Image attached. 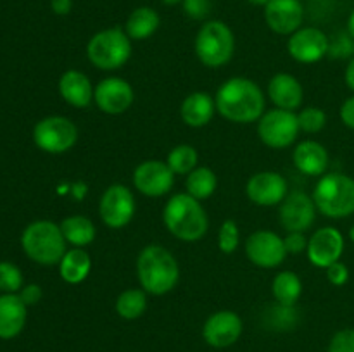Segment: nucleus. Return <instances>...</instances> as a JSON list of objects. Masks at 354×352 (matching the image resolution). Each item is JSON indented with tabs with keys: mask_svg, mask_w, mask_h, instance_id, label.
Masks as SVG:
<instances>
[{
	"mask_svg": "<svg viewBox=\"0 0 354 352\" xmlns=\"http://www.w3.org/2000/svg\"><path fill=\"white\" fill-rule=\"evenodd\" d=\"M268 95L279 109L294 113L303 106L304 90L296 76L289 75V72H279L270 79Z\"/></svg>",
	"mask_w": 354,
	"mask_h": 352,
	"instance_id": "obj_20",
	"label": "nucleus"
},
{
	"mask_svg": "<svg viewBox=\"0 0 354 352\" xmlns=\"http://www.w3.org/2000/svg\"><path fill=\"white\" fill-rule=\"evenodd\" d=\"M131 55V38L123 28H107L93 35L86 43V57L102 71H114L128 62Z\"/></svg>",
	"mask_w": 354,
	"mask_h": 352,
	"instance_id": "obj_7",
	"label": "nucleus"
},
{
	"mask_svg": "<svg viewBox=\"0 0 354 352\" xmlns=\"http://www.w3.org/2000/svg\"><path fill=\"white\" fill-rule=\"evenodd\" d=\"M245 254L252 264L272 269L282 264L289 252L283 244V238L279 237L275 231L258 230L249 235L245 240Z\"/></svg>",
	"mask_w": 354,
	"mask_h": 352,
	"instance_id": "obj_11",
	"label": "nucleus"
},
{
	"mask_svg": "<svg viewBox=\"0 0 354 352\" xmlns=\"http://www.w3.org/2000/svg\"><path fill=\"white\" fill-rule=\"evenodd\" d=\"M50 9L57 16H68L73 9V0H50Z\"/></svg>",
	"mask_w": 354,
	"mask_h": 352,
	"instance_id": "obj_42",
	"label": "nucleus"
},
{
	"mask_svg": "<svg viewBox=\"0 0 354 352\" xmlns=\"http://www.w3.org/2000/svg\"><path fill=\"white\" fill-rule=\"evenodd\" d=\"M344 78H346V85H348L349 88H351L354 92V57L351 59V62L348 64V68H346Z\"/></svg>",
	"mask_w": 354,
	"mask_h": 352,
	"instance_id": "obj_43",
	"label": "nucleus"
},
{
	"mask_svg": "<svg viewBox=\"0 0 354 352\" xmlns=\"http://www.w3.org/2000/svg\"><path fill=\"white\" fill-rule=\"evenodd\" d=\"M183 12L194 21L206 19L211 14V0H183Z\"/></svg>",
	"mask_w": 354,
	"mask_h": 352,
	"instance_id": "obj_35",
	"label": "nucleus"
},
{
	"mask_svg": "<svg viewBox=\"0 0 354 352\" xmlns=\"http://www.w3.org/2000/svg\"><path fill=\"white\" fill-rule=\"evenodd\" d=\"M133 185L142 195L162 197L175 185V173L165 161L151 159V161L140 162L135 168Z\"/></svg>",
	"mask_w": 354,
	"mask_h": 352,
	"instance_id": "obj_12",
	"label": "nucleus"
},
{
	"mask_svg": "<svg viewBox=\"0 0 354 352\" xmlns=\"http://www.w3.org/2000/svg\"><path fill=\"white\" fill-rule=\"evenodd\" d=\"M137 278L147 293L165 295L178 285L180 266L168 248L158 244L147 245L138 254Z\"/></svg>",
	"mask_w": 354,
	"mask_h": 352,
	"instance_id": "obj_2",
	"label": "nucleus"
},
{
	"mask_svg": "<svg viewBox=\"0 0 354 352\" xmlns=\"http://www.w3.org/2000/svg\"><path fill=\"white\" fill-rule=\"evenodd\" d=\"M308 259L317 268H325L341 261L344 252V237L334 226L320 228L308 240Z\"/></svg>",
	"mask_w": 354,
	"mask_h": 352,
	"instance_id": "obj_15",
	"label": "nucleus"
},
{
	"mask_svg": "<svg viewBox=\"0 0 354 352\" xmlns=\"http://www.w3.org/2000/svg\"><path fill=\"white\" fill-rule=\"evenodd\" d=\"M162 3H165V6H169V7H173V6H178V3H182L183 0H161Z\"/></svg>",
	"mask_w": 354,
	"mask_h": 352,
	"instance_id": "obj_46",
	"label": "nucleus"
},
{
	"mask_svg": "<svg viewBox=\"0 0 354 352\" xmlns=\"http://www.w3.org/2000/svg\"><path fill=\"white\" fill-rule=\"evenodd\" d=\"M272 292L280 306L294 307L303 293V282L292 271H282L273 278Z\"/></svg>",
	"mask_w": 354,
	"mask_h": 352,
	"instance_id": "obj_28",
	"label": "nucleus"
},
{
	"mask_svg": "<svg viewBox=\"0 0 354 352\" xmlns=\"http://www.w3.org/2000/svg\"><path fill=\"white\" fill-rule=\"evenodd\" d=\"M17 295L21 297V300H23L26 306H35L37 302H40L41 289L37 285V283H30V285L23 286V289L19 290V293H17Z\"/></svg>",
	"mask_w": 354,
	"mask_h": 352,
	"instance_id": "obj_40",
	"label": "nucleus"
},
{
	"mask_svg": "<svg viewBox=\"0 0 354 352\" xmlns=\"http://www.w3.org/2000/svg\"><path fill=\"white\" fill-rule=\"evenodd\" d=\"M297 114L286 109H272L258 121V135L266 147L287 148L299 137Z\"/></svg>",
	"mask_w": 354,
	"mask_h": 352,
	"instance_id": "obj_9",
	"label": "nucleus"
},
{
	"mask_svg": "<svg viewBox=\"0 0 354 352\" xmlns=\"http://www.w3.org/2000/svg\"><path fill=\"white\" fill-rule=\"evenodd\" d=\"M245 193L256 206L272 207L283 202V199L289 195V186L280 173L261 171L249 178Z\"/></svg>",
	"mask_w": 354,
	"mask_h": 352,
	"instance_id": "obj_16",
	"label": "nucleus"
},
{
	"mask_svg": "<svg viewBox=\"0 0 354 352\" xmlns=\"http://www.w3.org/2000/svg\"><path fill=\"white\" fill-rule=\"evenodd\" d=\"M327 280L335 286H342L349 280V269L344 262L337 261L327 268Z\"/></svg>",
	"mask_w": 354,
	"mask_h": 352,
	"instance_id": "obj_38",
	"label": "nucleus"
},
{
	"mask_svg": "<svg viewBox=\"0 0 354 352\" xmlns=\"http://www.w3.org/2000/svg\"><path fill=\"white\" fill-rule=\"evenodd\" d=\"M33 140L40 150L48 154H64L78 141V128L64 116H48L37 123Z\"/></svg>",
	"mask_w": 354,
	"mask_h": 352,
	"instance_id": "obj_8",
	"label": "nucleus"
},
{
	"mask_svg": "<svg viewBox=\"0 0 354 352\" xmlns=\"http://www.w3.org/2000/svg\"><path fill=\"white\" fill-rule=\"evenodd\" d=\"M317 217V206L308 193L290 192L280 204V224L287 231H306L313 226Z\"/></svg>",
	"mask_w": 354,
	"mask_h": 352,
	"instance_id": "obj_14",
	"label": "nucleus"
},
{
	"mask_svg": "<svg viewBox=\"0 0 354 352\" xmlns=\"http://www.w3.org/2000/svg\"><path fill=\"white\" fill-rule=\"evenodd\" d=\"M97 107L106 114H123L131 107L135 100V92L128 81L118 76L104 78L99 85L95 86L93 93Z\"/></svg>",
	"mask_w": 354,
	"mask_h": 352,
	"instance_id": "obj_17",
	"label": "nucleus"
},
{
	"mask_svg": "<svg viewBox=\"0 0 354 352\" xmlns=\"http://www.w3.org/2000/svg\"><path fill=\"white\" fill-rule=\"evenodd\" d=\"M185 188L189 195L194 199L204 200L209 199L218 188V176L209 168H196L192 173L187 175Z\"/></svg>",
	"mask_w": 354,
	"mask_h": 352,
	"instance_id": "obj_29",
	"label": "nucleus"
},
{
	"mask_svg": "<svg viewBox=\"0 0 354 352\" xmlns=\"http://www.w3.org/2000/svg\"><path fill=\"white\" fill-rule=\"evenodd\" d=\"M242 335V320L234 311H216L206 320L203 337L214 349H227L234 345Z\"/></svg>",
	"mask_w": 354,
	"mask_h": 352,
	"instance_id": "obj_18",
	"label": "nucleus"
},
{
	"mask_svg": "<svg viewBox=\"0 0 354 352\" xmlns=\"http://www.w3.org/2000/svg\"><path fill=\"white\" fill-rule=\"evenodd\" d=\"M194 48L206 68L216 69L223 68L232 61L235 52V37L234 31L223 21L211 19L201 26L197 31Z\"/></svg>",
	"mask_w": 354,
	"mask_h": 352,
	"instance_id": "obj_6",
	"label": "nucleus"
},
{
	"mask_svg": "<svg viewBox=\"0 0 354 352\" xmlns=\"http://www.w3.org/2000/svg\"><path fill=\"white\" fill-rule=\"evenodd\" d=\"M351 35H339L334 41H330V48H328V54L334 55V57H348L353 54L354 43H353Z\"/></svg>",
	"mask_w": 354,
	"mask_h": 352,
	"instance_id": "obj_37",
	"label": "nucleus"
},
{
	"mask_svg": "<svg viewBox=\"0 0 354 352\" xmlns=\"http://www.w3.org/2000/svg\"><path fill=\"white\" fill-rule=\"evenodd\" d=\"M197 161H199V155H197L196 148L189 144H182L176 145L169 152L166 164L169 166V169L175 175H189V173H192L197 168Z\"/></svg>",
	"mask_w": 354,
	"mask_h": 352,
	"instance_id": "obj_31",
	"label": "nucleus"
},
{
	"mask_svg": "<svg viewBox=\"0 0 354 352\" xmlns=\"http://www.w3.org/2000/svg\"><path fill=\"white\" fill-rule=\"evenodd\" d=\"M216 104L206 92H194L185 97L180 107V116L187 126L203 128L213 119Z\"/></svg>",
	"mask_w": 354,
	"mask_h": 352,
	"instance_id": "obj_24",
	"label": "nucleus"
},
{
	"mask_svg": "<svg viewBox=\"0 0 354 352\" xmlns=\"http://www.w3.org/2000/svg\"><path fill=\"white\" fill-rule=\"evenodd\" d=\"M317 209L324 216L341 219L354 214V178L344 173H328L318 179L313 190Z\"/></svg>",
	"mask_w": 354,
	"mask_h": 352,
	"instance_id": "obj_5",
	"label": "nucleus"
},
{
	"mask_svg": "<svg viewBox=\"0 0 354 352\" xmlns=\"http://www.w3.org/2000/svg\"><path fill=\"white\" fill-rule=\"evenodd\" d=\"M159 24H161V17H159L158 10H154L152 7L142 6L131 10L127 24H124V31H127L131 40L142 41L151 38L158 31Z\"/></svg>",
	"mask_w": 354,
	"mask_h": 352,
	"instance_id": "obj_26",
	"label": "nucleus"
},
{
	"mask_svg": "<svg viewBox=\"0 0 354 352\" xmlns=\"http://www.w3.org/2000/svg\"><path fill=\"white\" fill-rule=\"evenodd\" d=\"M26 304L17 293L0 295V338L17 337L26 324Z\"/></svg>",
	"mask_w": 354,
	"mask_h": 352,
	"instance_id": "obj_22",
	"label": "nucleus"
},
{
	"mask_svg": "<svg viewBox=\"0 0 354 352\" xmlns=\"http://www.w3.org/2000/svg\"><path fill=\"white\" fill-rule=\"evenodd\" d=\"M294 164L306 176H324L328 168V152L315 140H304L294 148Z\"/></svg>",
	"mask_w": 354,
	"mask_h": 352,
	"instance_id": "obj_23",
	"label": "nucleus"
},
{
	"mask_svg": "<svg viewBox=\"0 0 354 352\" xmlns=\"http://www.w3.org/2000/svg\"><path fill=\"white\" fill-rule=\"evenodd\" d=\"M135 211H137V202H135L133 192L120 183L111 185L100 197V217L106 226L114 228V230L127 226L133 219Z\"/></svg>",
	"mask_w": 354,
	"mask_h": 352,
	"instance_id": "obj_10",
	"label": "nucleus"
},
{
	"mask_svg": "<svg viewBox=\"0 0 354 352\" xmlns=\"http://www.w3.org/2000/svg\"><path fill=\"white\" fill-rule=\"evenodd\" d=\"M66 244L68 242L62 235L61 226L47 219L28 224L21 237V245L28 257L44 266L59 264L68 252Z\"/></svg>",
	"mask_w": 354,
	"mask_h": 352,
	"instance_id": "obj_4",
	"label": "nucleus"
},
{
	"mask_svg": "<svg viewBox=\"0 0 354 352\" xmlns=\"http://www.w3.org/2000/svg\"><path fill=\"white\" fill-rule=\"evenodd\" d=\"M248 2L251 3V6H256V7H265L270 0H248Z\"/></svg>",
	"mask_w": 354,
	"mask_h": 352,
	"instance_id": "obj_45",
	"label": "nucleus"
},
{
	"mask_svg": "<svg viewBox=\"0 0 354 352\" xmlns=\"http://www.w3.org/2000/svg\"><path fill=\"white\" fill-rule=\"evenodd\" d=\"M59 226H61L66 242L69 245H73V247L83 248L95 240V224L92 223L90 217L82 216V214L66 217V219H62V223Z\"/></svg>",
	"mask_w": 354,
	"mask_h": 352,
	"instance_id": "obj_27",
	"label": "nucleus"
},
{
	"mask_svg": "<svg viewBox=\"0 0 354 352\" xmlns=\"http://www.w3.org/2000/svg\"><path fill=\"white\" fill-rule=\"evenodd\" d=\"M90 271H92V259H90L88 252L80 247L69 248L59 262L61 278L69 285H78V283L85 282Z\"/></svg>",
	"mask_w": 354,
	"mask_h": 352,
	"instance_id": "obj_25",
	"label": "nucleus"
},
{
	"mask_svg": "<svg viewBox=\"0 0 354 352\" xmlns=\"http://www.w3.org/2000/svg\"><path fill=\"white\" fill-rule=\"evenodd\" d=\"M328 352H354V328L337 331L332 337Z\"/></svg>",
	"mask_w": 354,
	"mask_h": 352,
	"instance_id": "obj_36",
	"label": "nucleus"
},
{
	"mask_svg": "<svg viewBox=\"0 0 354 352\" xmlns=\"http://www.w3.org/2000/svg\"><path fill=\"white\" fill-rule=\"evenodd\" d=\"M265 19L277 35H292L303 28L304 7L301 0H270L265 6Z\"/></svg>",
	"mask_w": 354,
	"mask_h": 352,
	"instance_id": "obj_19",
	"label": "nucleus"
},
{
	"mask_svg": "<svg viewBox=\"0 0 354 352\" xmlns=\"http://www.w3.org/2000/svg\"><path fill=\"white\" fill-rule=\"evenodd\" d=\"M348 33L351 35V38L354 40V10H353L351 16H349V19H348Z\"/></svg>",
	"mask_w": 354,
	"mask_h": 352,
	"instance_id": "obj_44",
	"label": "nucleus"
},
{
	"mask_svg": "<svg viewBox=\"0 0 354 352\" xmlns=\"http://www.w3.org/2000/svg\"><path fill=\"white\" fill-rule=\"evenodd\" d=\"M59 93L69 106L85 109L92 104L95 88L85 72L69 69L59 79Z\"/></svg>",
	"mask_w": 354,
	"mask_h": 352,
	"instance_id": "obj_21",
	"label": "nucleus"
},
{
	"mask_svg": "<svg viewBox=\"0 0 354 352\" xmlns=\"http://www.w3.org/2000/svg\"><path fill=\"white\" fill-rule=\"evenodd\" d=\"M349 238H351L353 244H354V224L351 226V230H349Z\"/></svg>",
	"mask_w": 354,
	"mask_h": 352,
	"instance_id": "obj_47",
	"label": "nucleus"
},
{
	"mask_svg": "<svg viewBox=\"0 0 354 352\" xmlns=\"http://www.w3.org/2000/svg\"><path fill=\"white\" fill-rule=\"evenodd\" d=\"M341 121L346 126L354 130V95L344 100V104L341 106Z\"/></svg>",
	"mask_w": 354,
	"mask_h": 352,
	"instance_id": "obj_41",
	"label": "nucleus"
},
{
	"mask_svg": "<svg viewBox=\"0 0 354 352\" xmlns=\"http://www.w3.org/2000/svg\"><path fill=\"white\" fill-rule=\"evenodd\" d=\"M297 121L304 133H318L327 124V114L318 107H306L297 114Z\"/></svg>",
	"mask_w": 354,
	"mask_h": 352,
	"instance_id": "obj_34",
	"label": "nucleus"
},
{
	"mask_svg": "<svg viewBox=\"0 0 354 352\" xmlns=\"http://www.w3.org/2000/svg\"><path fill=\"white\" fill-rule=\"evenodd\" d=\"M162 221L173 237L183 242H197L207 233L209 219L201 200L189 193H176L162 209Z\"/></svg>",
	"mask_w": 354,
	"mask_h": 352,
	"instance_id": "obj_3",
	"label": "nucleus"
},
{
	"mask_svg": "<svg viewBox=\"0 0 354 352\" xmlns=\"http://www.w3.org/2000/svg\"><path fill=\"white\" fill-rule=\"evenodd\" d=\"M216 110L232 123L248 124L265 114V95L252 79L235 76L218 88L214 97Z\"/></svg>",
	"mask_w": 354,
	"mask_h": 352,
	"instance_id": "obj_1",
	"label": "nucleus"
},
{
	"mask_svg": "<svg viewBox=\"0 0 354 352\" xmlns=\"http://www.w3.org/2000/svg\"><path fill=\"white\" fill-rule=\"evenodd\" d=\"M283 244L289 254H301L308 248V240L303 231H289L287 237L283 238Z\"/></svg>",
	"mask_w": 354,
	"mask_h": 352,
	"instance_id": "obj_39",
	"label": "nucleus"
},
{
	"mask_svg": "<svg viewBox=\"0 0 354 352\" xmlns=\"http://www.w3.org/2000/svg\"><path fill=\"white\" fill-rule=\"evenodd\" d=\"M147 309V292L144 289H128L116 299V313L123 320H137Z\"/></svg>",
	"mask_w": 354,
	"mask_h": 352,
	"instance_id": "obj_30",
	"label": "nucleus"
},
{
	"mask_svg": "<svg viewBox=\"0 0 354 352\" xmlns=\"http://www.w3.org/2000/svg\"><path fill=\"white\" fill-rule=\"evenodd\" d=\"M23 289V273L12 262H0V290L3 293H16Z\"/></svg>",
	"mask_w": 354,
	"mask_h": 352,
	"instance_id": "obj_32",
	"label": "nucleus"
},
{
	"mask_svg": "<svg viewBox=\"0 0 354 352\" xmlns=\"http://www.w3.org/2000/svg\"><path fill=\"white\" fill-rule=\"evenodd\" d=\"M328 48H330V38L313 26L299 28L296 33L290 35L287 41V50L290 57L303 64L322 61L328 54Z\"/></svg>",
	"mask_w": 354,
	"mask_h": 352,
	"instance_id": "obj_13",
	"label": "nucleus"
},
{
	"mask_svg": "<svg viewBox=\"0 0 354 352\" xmlns=\"http://www.w3.org/2000/svg\"><path fill=\"white\" fill-rule=\"evenodd\" d=\"M241 244V233L234 219H225L218 233V247L223 254H234Z\"/></svg>",
	"mask_w": 354,
	"mask_h": 352,
	"instance_id": "obj_33",
	"label": "nucleus"
}]
</instances>
